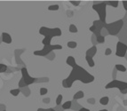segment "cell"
Returning a JSON list of instances; mask_svg holds the SVG:
<instances>
[{"mask_svg":"<svg viewBox=\"0 0 127 111\" xmlns=\"http://www.w3.org/2000/svg\"><path fill=\"white\" fill-rule=\"evenodd\" d=\"M76 80H79L85 83H92L94 80V77L90 75L85 68L76 65V67L73 68L68 78L64 79L62 81V85L64 86V88H70L74 81H76Z\"/></svg>","mask_w":127,"mask_h":111,"instance_id":"6da1fadb","label":"cell"},{"mask_svg":"<svg viewBox=\"0 0 127 111\" xmlns=\"http://www.w3.org/2000/svg\"><path fill=\"white\" fill-rule=\"evenodd\" d=\"M39 34L45 36V37L50 36V37H54V36H60L62 35V30L59 28H50L46 27H42L39 29Z\"/></svg>","mask_w":127,"mask_h":111,"instance_id":"7a4b0ae2","label":"cell"},{"mask_svg":"<svg viewBox=\"0 0 127 111\" xmlns=\"http://www.w3.org/2000/svg\"><path fill=\"white\" fill-rule=\"evenodd\" d=\"M60 49H62V45H44V48H43L42 50H40V51H35L33 54L36 56H47L53 50H60Z\"/></svg>","mask_w":127,"mask_h":111,"instance_id":"3957f363","label":"cell"},{"mask_svg":"<svg viewBox=\"0 0 127 111\" xmlns=\"http://www.w3.org/2000/svg\"><path fill=\"white\" fill-rule=\"evenodd\" d=\"M106 3H100V4H94L93 8L100 15V21L103 24L106 23Z\"/></svg>","mask_w":127,"mask_h":111,"instance_id":"277c9868","label":"cell"},{"mask_svg":"<svg viewBox=\"0 0 127 111\" xmlns=\"http://www.w3.org/2000/svg\"><path fill=\"white\" fill-rule=\"evenodd\" d=\"M21 74H22V77H21V78L24 80V82L26 83L27 86L36 82V78H34V77H30V74H29V72H28L27 68H21Z\"/></svg>","mask_w":127,"mask_h":111,"instance_id":"5b68a950","label":"cell"},{"mask_svg":"<svg viewBox=\"0 0 127 111\" xmlns=\"http://www.w3.org/2000/svg\"><path fill=\"white\" fill-rule=\"evenodd\" d=\"M127 52V45L122 42H117V52L116 55L118 57H125Z\"/></svg>","mask_w":127,"mask_h":111,"instance_id":"8992f818","label":"cell"},{"mask_svg":"<svg viewBox=\"0 0 127 111\" xmlns=\"http://www.w3.org/2000/svg\"><path fill=\"white\" fill-rule=\"evenodd\" d=\"M108 27H111V29L108 30L109 33L115 35V34H117V33L119 31V29L122 28V26H123V21H121L120 20V21H118V22H114V23L111 24V25H108Z\"/></svg>","mask_w":127,"mask_h":111,"instance_id":"52a82bcc","label":"cell"},{"mask_svg":"<svg viewBox=\"0 0 127 111\" xmlns=\"http://www.w3.org/2000/svg\"><path fill=\"white\" fill-rule=\"evenodd\" d=\"M2 41L5 44H11L12 43V37L8 33L3 32L2 33Z\"/></svg>","mask_w":127,"mask_h":111,"instance_id":"ba28073f","label":"cell"},{"mask_svg":"<svg viewBox=\"0 0 127 111\" xmlns=\"http://www.w3.org/2000/svg\"><path fill=\"white\" fill-rule=\"evenodd\" d=\"M119 83H120V81H118V80H113V81H111L110 83H108L105 88H106V89H110V88H118Z\"/></svg>","mask_w":127,"mask_h":111,"instance_id":"9c48e42d","label":"cell"},{"mask_svg":"<svg viewBox=\"0 0 127 111\" xmlns=\"http://www.w3.org/2000/svg\"><path fill=\"white\" fill-rule=\"evenodd\" d=\"M66 62H67V64H68V66L72 67V68H74V67L76 66V60H75V58L73 57V56H68V57L67 58Z\"/></svg>","mask_w":127,"mask_h":111,"instance_id":"30bf717a","label":"cell"},{"mask_svg":"<svg viewBox=\"0 0 127 111\" xmlns=\"http://www.w3.org/2000/svg\"><path fill=\"white\" fill-rule=\"evenodd\" d=\"M95 54H96V47L93 46V47H92L91 49H89L88 51H87L86 56H89V57L93 58V56L95 55Z\"/></svg>","mask_w":127,"mask_h":111,"instance_id":"8fae6325","label":"cell"},{"mask_svg":"<svg viewBox=\"0 0 127 111\" xmlns=\"http://www.w3.org/2000/svg\"><path fill=\"white\" fill-rule=\"evenodd\" d=\"M84 96H85V93H84V92H83V91H78L76 93L74 94L73 99H74V100H79V99L84 98Z\"/></svg>","mask_w":127,"mask_h":111,"instance_id":"7c38bea8","label":"cell"},{"mask_svg":"<svg viewBox=\"0 0 127 111\" xmlns=\"http://www.w3.org/2000/svg\"><path fill=\"white\" fill-rule=\"evenodd\" d=\"M71 107H72V101H70V100L66 101L65 103L62 104V109H71Z\"/></svg>","mask_w":127,"mask_h":111,"instance_id":"4fadbf2b","label":"cell"},{"mask_svg":"<svg viewBox=\"0 0 127 111\" xmlns=\"http://www.w3.org/2000/svg\"><path fill=\"white\" fill-rule=\"evenodd\" d=\"M108 102H109V98H108V97H107V96L102 97V98L100 100V103L101 105H103V106H106V105H108Z\"/></svg>","mask_w":127,"mask_h":111,"instance_id":"5bb4252c","label":"cell"},{"mask_svg":"<svg viewBox=\"0 0 127 111\" xmlns=\"http://www.w3.org/2000/svg\"><path fill=\"white\" fill-rule=\"evenodd\" d=\"M116 68H117V70L121 71V72H126V70H127L125 66H124V65H122V64H117L116 65Z\"/></svg>","mask_w":127,"mask_h":111,"instance_id":"9a60e30c","label":"cell"},{"mask_svg":"<svg viewBox=\"0 0 127 111\" xmlns=\"http://www.w3.org/2000/svg\"><path fill=\"white\" fill-rule=\"evenodd\" d=\"M85 59H86V61H87V63H88V65H89V66L91 67V68L94 67L95 63H94V61H93V58L89 57V56H86V57H85Z\"/></svg>","mask_w":127,"mask_h":111,"instance_id":"2e32d148","label":"cell"},{"mask_svg":"<svg viewBox=\"0 0 127 111\" xmlns=\"http://www.w3.org/2000/svg\"><path fill=\"white\" fill-rule=\"evenodd\" d=\"M52 38L53 37H50V36H47V37H45V38L43 39L42 43L43 45H51V41H52Z\"/></svg>","mask_w":127,"mask_h":111,"instance_id":"e0dca14e","label":"cell"},{"mask_svg":"<svg viewBox=\"0 0 127 111\" xmlns=\"http://www.w3.org/2000/svg\"><path fill=\"white\" fill-rule=\"evenodd\" d=\"M67 45H68V48L74 49V48H76V46H77V44H76V42H74V41H69V42H68Z\"/></svg>","mask_w":127,"mask_h":111,"instance_id":"ac0fdd59","label":"cell"},{"mask_svg":"<svg viewBox=\"0 0 127 111\" xmlns=\"http://www.w3.org/2000/svg\"><path fill=\"white\" fill-rule=\"evenodd\" d=\"M60 8V6L58 4H53V5H49L48 10L49 11H58Z\"/></svg>","mask_w":127,"mask_h":111,"instance_id":"d6986e66","label":"cell"},{"mask_svg":"<svg viewBox=\"0 0 127 111\" xmlns=\"http://www.w3.org/2000/svg\"><path fill=\"white\" fill-rule=\"evenodd\" d=\"M69 31L71 33H77V28L76 27V25H74V24H71V25L69 26Z\"/></svg>","mask_w":127,"mask_h":111,"instance_id":"ffe728a7","label":"cell"},{"mask_svg":"<svg viewBox=\"0 0 127 111\" xmlns=\"http://www.w3.org/2000/svg\"><path fill=\"white\" fill-rule=\"evenodd\" d=\"M20 92H21L20 89H13V90H11L10 91V93L12 94L13 96H18Z\"/></svg>","mask_w":127,"mask_h":111,"instance_id":"44dd1931","label":"cell"},{"mask_svg":"<svg viewBox=\"0 0 127 111\" xmlns=\"http://www.w3.org/2000/svg\"><path fill=\"white\" fill-rule=\"evenodd\" d=\"M97 42L98 43H104L105 42V37L101 35H98L97 36Z\"/></svg>","mask_w":127,"mask_h":111,"instance_id":"7402d4cb","label":"cell"},{"mask_svg":"<svg viewBox=\"0 0 127 111\" xmlns=\"http://www.w3.org/2000/svg\"><path fill=\"white\" fill-rule=\"evenodd\" d=\"M7 70V66L5 64L0 63V73H4Z\"/></svg>","mask_w":127,"mask_h":111,"instance_id":"603a6c76","label":"cell"},{"mask_svg":"<svg viewBox=\"0 0 127 111\" xmlns=\"http://www.w3.org/2000/svg\"><path fill=\"white\" fill-rule=\"evenodd\" d=\"M62 99H63V96H62V94H60L59 96L57 97V99H56V104H57V106H60V105L62 104Z\"/></svg>","mask_w":127,"mask_h":111,"instance_id":"cb8c5ba5","label":"cell"},{"mask_svg":"<svg viewBox=\"0 0 127 111\" xmlns=\"http://www.w3.org/2000/svg\"><path fill=\"white\" fill-rule=\"evenodd\" d=\"M19 87H21V88L27 87V84H26V83L24 82V80L22 78H21L19 82Z\"/></svg>","mask_w":127,"mask_h":111,"instance_id":"d4e9b609","label":"cell"},{"mask_svg":"<svg viewBox=\"0 0 127 111\" xmlns=\"http://www.w3.org/2000/svg\"><path fill=\"white\" fill-rule=\"evenodd\" d=\"M48 92V90L45 87H42L40 89V95H45V94H47Z\"/></svg>","mask_w":127,"mask_h":111,"instance_id":"484cf974","label":"cell"},{"mask_svg":"<svg viewBox=\"0 0 127 111\" xmlns=\"http://www.w3.org/2000/svg\"><path fill=\"white\" fill-rule=\"evenodd\" d=\"M108 4H110V5H112V6H114V7H117V5H118V1H112V2L108 3Z\"/></svg>","mask_w":127,"mask_h":111,"instance_id":"4316f807","label":"cell"},{"mask_svg":"<svg viewBox=\"0 0 127 111\" xmlns=\"http://www.w3.org/2000/svg\"><path fill=\"white\" fill-rule=\"evenodd\" d=\"M111 53H112L111 49H110V48H107L106 52H105V55H110V54H111Z\"/></svg>","mask_w":127,"mask_h":111,"instance_id":"83f0119b","label":"cell"},{"mask_svg":"<svg viewBox=\"0 0 127 111\" xmlns=\"http://www.w3.org/2000/svg\"><path fill=\"white\" fill-rule=\"evenodd\" d=\"M70 3H71L73 5H76V6H77V5L80 4V1H70Z\"/></svg>","mask_w":127,"mask_h":111,"instance_id":"f1b7e54d","label":"cell"},{"mask_svg":"<svg viewBox=\"0 0 127 111\" xmlns=\"http://www.w3.org/2000/svg\"><path fill=\"white\" fill-rule=\"evenodd\" d=\"M95 30H97V28H96V26L93 24L92 27H90V31H92V32H94Z\"/></svg>","mask_w":127,"mask_h":111,"instance_id":"f546056e","label":"cell"},{"mask_svg":"<svg viewBox=\"0 0 127 111\" xmlns=\"http://www.w3.org/2000/svg\"><path fill=\"white\" fill-rule=\"evenodd\" d=\"M123 5L124 8L125 9V11H127V1H123Z\"/></svg>","mask_w":127,"mask_h":111,"instance_id":"4dcf8cb0","label":"cell"},{"mask_svg":"<svg viewBox=\"0 0 127 111\" xmlns=\"http://www.w3.org/2000/svg\"><path fill=\"white\" fill-rule=\"evenodd\" d=\"M5 110V106L4 105H0V111Z\"/></svg>","mask_w":127,"mask_h":111,"instance_id":"1f68e13d","label":"cell"},{"mask_svg":"<svg viewBox=\"0 0 127 111\" xmlns=\"http://www.w3.org/2000/svg\"><path fill=\"white\" fill-rule=\"evenodd\" d=\"M43 101H44L45 103H49V102H50V98L44 99V100H43Z\"/></svg>","mask_w":127,"mask_h":111,"instance_id":"d6a6232c","label":"cell"},{"mask_svg":"<svg viewBox=\"0 0 127 111\" xmlns=\"http://www.w3.org/2000/svg\"><path fill=\"white\" fill-rule=\"evenodd\" d=\"M79 111H90V109H86V108H81V109H79Z\"/></svg>","mask_w":127,"mask_h":111,"instance_id":"836d02e7","label":"cell"},{"mask_svg":"<svg viewBox=\"0 0 127 111\" xmlns=\"http://www.w3.org/2000/svg\"><path fill=\"white\" fill-rule=\"evenodd\" d=\"M93 100H90V99H89V100H87V101H88V103H92V104H94V101H93Z\"/></svg>","mask_w":127,"mask_h":111,"instance_id":"e575fe53","label":"cell"},{"mask_svg":"<svg viewBox=\"0 0 127 111\" xmlns=\"http://www.w3.org/2000/svg\"><path fill=\"white\" fill-rule=\"evenodd\" d=\"M37 111H47V109H41V108H39V109H37Z\"/></svg>","mask_w":127,"mask_h":111,"instance_id":"d590c367","label":"cell"},{"mask_svg":"<svg viewBox=\"0 0 127 111\" xmlns=\"http://www.w3.org/2000/svg\"><path fill=\"white\" fill-rule=\"evenodd\" d=\"M47 111H56V109H53V108H51V109H47Z\"/></svg>","mask_w":127,"mask_h":111,"instance_id":"8d00e7d4","label":"cell"},{"mask_svg":"<svg viewBox=\"0 0 127 111\" xmlns=\"http://www.w3.org/2000/svg\"><path fill=\"white\" fill-rule=\"evenodd\" d=\"M99 111H108L107 109H100V110H99Z\"/></svg>","mask_w":127,"mask_h":111,"instance_id":"74e56055","label":"cell"},{"mask_svg":"<svg viewBox=\"0 0 127 111\" xmlns=\"http://www.w3.org/2000/svg\"><path fill=\"white\" fill-rule=\"evenodd\" d=\"M4 111H5V110H4Z\"/></svg>","mask_w":127,"mask_h":111,"instance_id":"f35d334b","label":"cell"}]
</instances>
